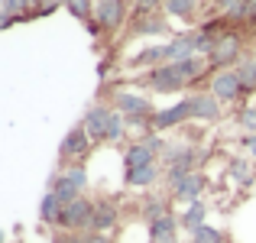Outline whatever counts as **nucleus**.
Returning a JSON list of instances; mask_svg holds the SVG:
<instances>
[{"instance_id":"f257e3e1","label":"nucleus","mask_w":256,"mask_h":243,"mask_svg":"<svg viewBox=\"0 0 256 243\" xmlns=\"http://www.w3.org/2000/svg\"><path fill=\"white\" fill-rule=\"evenodd\" d=\"M204 65L208 58L201 56H192V58H182V62H166V65H156V68L146 75V84L152 91H182V88L194 84L201 75H204Z\"/></svg>"},{"instance_id":"f03ea898","label":"nucleus","mask_w":256,"mask_h":243,"mask_svg":"<svg viewBox=\"0 0 256 243\" xmlns=\"http://www.w3.org/2000/svg\"><path fill=\"white\" fill-rule=\"evenodd\" d=\"M91 220H94V201L78 198L72 204L62 208V218H58V227L65 234H88L91 230Z\"/></svg>"},{"instance_id":"7ed1b4c3","label":"nucleus","mask_w":256,"mask_h":243,"mask_svg":"<svg viewBox=\"0 0 256 243\" xmlns=\"http://www.w3.org/2000/svg\"><path fill=\"white\" fill-rule=\"evenodd\" d=\"M84 185H88L84 168H82V166H72V168H65V172L58 175L56 182H52V194H56V198L62 201V204H72V201L82 198Z\"/></svg>"},{"instance_id":"20e7f679","label":"nucleus","mask_w":256,"mask_h":243,"mask_svg":"<svg viewBox=\"0 0 256 243\" xmlns=\"http://www.w3.org/2000/svg\"><path fill=\"white\" fill-rule=\"evenodd\" d=\"M114 104H117V110H120V114H124V117H126V124L140 126V124H146V120H150V124H152V114H156V110H152V104H150V100L143 98V94H130V91H120Z\"/></svg>"},{"instance_id":"39448f33","label":"nucleus","mask_w":256,"mask_h":243,"mask_svg":"<svg viewBox=\"0 0 256 243\" xmlns=\"http://www.w3.org/2000/svg\"><path fill=\"white\" fill-rule=\"evenodd\" d=\"M211 94L220 100V104H234V100H240L246 94L244 81H240L237 68H227V72H218V75L211 78Z\"/></svg>"},{"instance_id":"423d86ee","label":"nucleus","mask_w":256,"mask_h":243,"mask_svg":"<svg viewBox=\"0 0 256 243\" xmlns=\"http://www.w3.org/2000/svg\"><path fill=\"white\" fill-rule=\"evenodd\" d=\"M94 20H98L100 30L114 32L124 26L126 20V0H98V6H94Z\"/></svg>"},{"instance_id":"0eeeda50","label":"nucleus","mask_w":256,"mask_h":243,"mask_svg":"<svg viewBox=\"0 0 256 243\" xmlns=\"http://www.w3.org/2000/svg\"><path fill=\"white\" fill-rule=\"evenodd\" d=\"M162 152V140L159 136H146L140 140V143H133L130 150H126V168H140V166H150V162H156V156Z\"/></svg>"},{"instance_id":"6e6552de","label":"nucleus","mask_w":256,"mask_h":243,"mask_svg":"<svg viewBox=\"0 0 256 243\" xmlns=\"http://www.w3.org/2000/svg\"><path fill=\"white\" fill-rule=\"evenodd\" d=\"M240 58V39L234 36V32H224L220 36V42L214 46V52L208 56V65L211 68H220V72H227L234 62Z\"/></svg>"},{"instance_id":"1a4fd4ad","label":"nucleus","mask_w":256,"mask_h":243,"mask_svg":"<svg viewBox=\"0 0 256 243\" xmlns=\"http://www.w3.org/2000/svg\"><path fill=\"white\" fill-rule=\"evenodd\" d=\"M91 143H94V140L88 136L84 124H78V126H72V130L65 133L62 146H58V156H62L65 162H68V159H82V156H88V150H91Z\"/></svg>"},{"instance_id":"9d476101","label":"nucleus","mask_w":256,"mask_h":243,"mask_svg":"<svg viewBox=\"0 0 256 243\" xmlns=\"http://www.w3.org/2000/svg\"><path fill=\"white\" fill-rule=\"evenodd\" d=\"M185 120H192V100H178V104L166 107V110H156L152 114V130H169V126H178L185 124Z\"/></svg>"},{"instance_id":"9b49d317","label":"nucleus","mask_w":256,"mask_h":243,"mask_svg":"<svg viewBox=\"0 0 256 243\" xmlns=\"http://www.w3.org/2000/svg\"><path fill=\"white\" fill-rule=\"evenodd\" d=\"M194 159H198V156H194V150H188V146H185V150H172L169 152V182H172V185L178 178H185V175L194 172Z\"/></svg>"},{"instance_id":"f8f14e48","label":"nucleus","mask_w":256,"mask_h":243,"mask_svg":"<svg viewBox=\"0 0 256 243\" xmlns=\"http://www.w3.org/2000/svg\"><path fill=\"white\" fill-rule=\"evenodd\" d=\"M192 120H208V124H214V120L220 117V100L214 98V94H192Z\"/></svg>"},{"instance_id":"ddd939ff","label":"nucleus","mask_w":256,"mask_h":243,"mask_svg":"<svg viewBox=\"0 0 256 243\" xmlns=\"http://www.w3.org/2000/svg\"><path fill=\"white\" fill-rule=\"evenodd\" d=\"M201 192H204V175L201 172H192V175H185V178H178L172 185V194L178 201H188V204H194Z\"/></svg>"},{"instance_id":"4468645a","label":"nucleus","mask_w":256,"mask_h":243,"mask_svg":"<svg viewBox=\"0 0 256 243\" xmlns=\"http://www.w3.org/2000/svg\"><path fill=\"white\" fill-rule=\"evenodd\" d=\"M110 107H104V104H98V107H91L88 110V117H84V130H88V136L91 140H107V124H110Z\"/></svg>"},{"instance_id":"2eb2a0df","label":"nucleus","mask_w":256,"mask_h":243,"mask_svg":"<svg viewBox=\"0 0 256 243\" xmlns=\"http://www.w3.org/2000/svg\"><path fill=\"white\" fill-rule=\"evenodd\" d=\"M114 227H117V204H114V201H94L91 230L94 234H110Z\"/></svg>"},{"instance_id":"dca6fc26","label":"nucleus","mask_w":256,"mask_h":243,"mask_svg":"<svg viewBox=\"0 0 256 243\" xmlns=\"http://www.w3.org/2000/svg\"><path fill=\"white\" fill-rule=\"evenodd\" d=\"M159 178V162H150V166H140V168H126V185L133 188H146Z\"/></svg>"},{"instance_id":"f3484780","label":"nucleus","mask_w":256,"mask_h":243,"mask_svg":"<svg viewBox=\"0 0 256 243\" xmlns=\"http://www.w3.org/2000/svg\"><path fill=\"white\" fill-rule=\"evenodd\" d=\"M62 201H58L56 198V194H46V198H42V204H39V220H42V224H56L58 227V218H62Z\"/></svg>"},{"instance_id":"a211bd4d","label":"nucleus","mask_w":256,"mask_h":243,"mask_svg":"<svg viewBox=\"0 0 256 243\" xmlns=\"http://www.w3.org/2000/svg\"><path fill=\"white\" fill-rule=\"evenodd\" d=\"M182 220H175L172 214H166V218H156L150 224V240H166V237H175V230H178Z\"/></svg>"},{"instance_id":"6ab92c4d","label":"nucleus","mask_w":256,"mask_h":243,"mask_svg":"<svg viewBox=\"0 0 256 243\" xmlns=\"http://www.w3.org/2000/svg\"><path fill=\"white\" fill-rule=\"evenodd\" d=\"M204 204H201V201H194V204H188V211L182 214V227H188V230H198V227H204Z\"/></svg>"},{"instance_id":"aec40b11","label":"nucleus","mask_w":256,"mask_h":243,"mask_svg":"<svg viewBox=\"0 0 256 243\" xmlns=\"http://www.w3.org/2000/svg\"><path fill=\"white\" fill-rule=\"evenodd\" d=\"M194 4H198V0H162L166 13H169V16H182V20L194 16Z\"/></svg>"},{"instance_id":"412c9836","label":"nucleus","mask_w":256,"mask_h":243,"mask_svg":"<svg viewBox=\"0 0 256 243\" xmlns=\"http://www.w3.org/2000/svg\"><path fill=\"white\" fill-rule=\"evenodd\" d=\"M162 58H169V46H152V49L140 52V56L133 58V65H152V68H156V62H162Z\"/></svg>"},{"instance_id":"4be33fe9","label":"nucleus","mask_w":256,"mask_h":243,"mask_svg":"<svg viewBox=\"0 0 256 243\" xmlns=\"http://www.w3.org/2000/svg\"><path fill=\"white\" fill-rule=\"evenodd\" d=\"M30 0H4V26H10L16 16H26Z\"/></svg>"},{"instance_id":"5701e85b","label":"nucleus","mask_w":256,"mask_h":243,"mask_svg":"<svg viewBox=\"0 0 256 243\" xmlns=\"http://www.w3.org/2000/svg\"><path fill=\"white\" fill-rule=\"evenodd\" d=\"M124 130H126V117L120 110H114L110 114V124H107V140H110V143H117V140L124 136Z\"/></svg>"},{"instance_id":"b1692460","label":"nucleus","mask_w":256,"mask_h":243,"mask_svg":"<svg viewBox=\"0 0 256 243\" xmlns=\"http://www.w3.org/2000/svg\"><path fill=\"white\" fill-rule=\"evenodd\" d=\"M192 243H227L224 240V234H220V230H214V227H198V230H194L192 234Z\"/></svg>"},{"instance_id":"393cba45","label":"nucleus","mask_w":256,"mask_h":243,"mask_svg":"<svg viewBox=\"0 0 256 243\" xmlns=\"http://www.w3.org/2000/svg\"><path fill=\"white\" fill-rule=\"evenodd\" d=\"M230 175L240 182V185H250V178H253V172H250V166H246V159H234V162H230Z\"/></svg>"},{"instance_id":"a878e982","label":"nucleus","mask_w":256,"mask_h":243,"mask_svg":"<svg viewBox=\"0 0 256 243\" xmlns=\"http://www.w3.org/2000/svg\"><path fill=\"white\" fill-rule=\"evenodd\" d=\"M65 4H68V10L75 13L78 20H91L94 16V6L88 4V0H65Z\"/></svg>"},{"instance_id":"bb28decb","label":"nucleus","mask_w":256,"mask_h":243,"mask_svg":"<svg viewBox=\"0 0 256 243\" xmlns=\"http://www.w3.org/2000/svg\"><path fill=\"white\" fill-rule=\"evenodd\" d=\"M162 0H140L136 10H133V20H146V16H156V6Z\"/></svg>"},{"instance_id":"cd10ccee","label":"nucleus","mask_w":256,"mask_h":243,"mask_svg":"<svg viewBox=\"0 0 256 243\" xmlns=\"http://www.w3.org/2000/svg\"><path fill=\"white\" fill-rule=\"evenodd\" d=\"M166 30V23L162 20H156V16H146L143 23L136 26V36H150V32H162Z\"/></svg>"},{"instance_id":"c85d7f7f","label":"nucleus","mask_w":256,"mask_h":243,"mask_svg":"<svg viewBox=\"0 0 256 243\" xmlns=\"http://www.w3.org/2000/svg\"><path fill=\"white\" fill-rule=\"evenodd\" d=\"M240 126L256 133V107H244V110H240Z\"/></svg>"},{"instance_id":"c756f323","label":"nucleus","mask_w":256,"mask_h":243,"mask_svg":"<svg viewBox=\"0 0 256 243\" xmlns=\"http://www.w3.org/2000/svg\"><path fill=\"white\" fill-rule=\"evenodd\" d=\"M82 243H114V240H110V234H94V230H88V234H82Z\"/></svg>"},{"instance_id":"7c9ffc66","label":"nucleus","mask_w":256,"mask_h":243,"mask_svg":"<svg viewBox=\"0 0 256 243\" xmlns=\"http://www.w3.org/2000/svg\"><path fill=\"white\" fill-rule=\"evenodd\" d=\"M52 243H82V234H56Z\"/></svg>"},{"instance_id":"2f4dec72","label":"nucleus","mask_w":256,"mask_h":243,"mask_svg":"<svg viewBox=\"0 0 256 243\" xmlns=\"http://www.w3.org/2000/svg\"><path fill=\"white\" fill-rule=\"evenodd\" d=\"M244 143H246V150H250V156H256V133H250Z\"/></svg>"},{"instance_id":"473e14b6","label":"nucleus","mask_w":256,"mask_h":243,"mask_svg":"<svg viewBox=\"0 0 256 243\" xmlns=\"http://www.w3.org/2000/svg\"><path fill=\"white\" fill-rule=\"evenodd\" d=\"M150 243H178L175 237H166V240H150Z\"/></svg>"},{"instance_id":"72a5a7b5","label":"nucleus","mask_w":256,"mask_h":243,"mask_svg":"<svg viewBox=\"0 0 256 243\" xmlns=\"http://www.w3.org/2000/svg\"><path fill=\"white\" fill-rule=\"evenodd\" d=\"M10 243H20V240H10Z\"/></svg>"},{"instance_id":"f704fd0d","label":"nucleus","mask_w":256,"mask_h":243,"mask_svg":"<svg viewBox=\"0 0 256 243\" xmlns=\"http://www.w3.org/2000/svg\"><path fill=\"white\" fill-rule=\"evenodd\" d=\"M227 243H230V240H227Z\"/></svg>"}]
</instances>
